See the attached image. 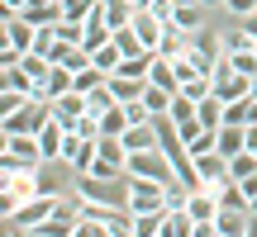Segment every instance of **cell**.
Here are the masks:
<instances>
[{"instance_id":"1f68e13d","label":"cell","mask_w":257,"mask_h":237,"mask_svg":"<svg viewBox=\"0 0 257 237\" xmlns=\"http://www.w3.org/2000/svg\"><path fill=\"white\" fill-rule=\"evenodd\" d=\"M243 28H248V38L257 43V14H248V19H243Z\"/></svg>"},{"instance_id":"836d02e7","label":"cell","mask_w":257,"mask_h":237,"mask_svg":"<svg viewBox=\"0 0 257 237\" xmlns=\"http://www.w3.org/2000/svg\"><path fill=\"white\" fill-rule=\"evenodd\" d=\"M214 5H224V0H205V10H214Z\"/></svg>"},{"instance_id":"3957f363","label":"cell","mask_w":257,"mask_h":237,"mask_svg":"<svg viewBox=\"0 0 257 237\" xmlns=\"http://www.w3.org/2000/svg\"><path fill=\"white\" fill-rule=\"evenodd\" d=\"M48 118H53V100L48 95H29L19 110L0 114V133H38Z\"/></svg>"},{"instance_id":"9c48e42d","label":"cell","mask_w":257,"mask_h":237,"mask_svg":"<svg viewBox=\"0 0 257 237\" xmlns=\"http://www.w3.org/2000/svg\"><path fill=\"white\" fill-rule=\"evenodd\" d=\"M19 14H24L34 28H48V24H62V19H67V10H62V0H29Z\"/></svg>"},{"instance_id":"ba28073f","label":"cell","mask_w":257,"mask_h":237,"mask_svg":"<svg viewBox=\"0 0 257 237\" xmlns=\"http://www.w3.org/2000/svg\"><path fill=\"white\" fill-rule=\"evenodd\" d=\"M214 95H219L224 104L248 100V95H252V76H243V72H233V66H229V72H219V76H214Z\"/></svg>"},{"instance_id":"5b68a950","label":"cell","mask_w":257,"mask_h":237,"mask_svg":"<svg viewBox=\"0 0 257 237\" xmlns=\"http://www.w3.org/2000/svg\"><path fill=\"white\" fill-rule=\"evenodd\" d=\"M124 185L128 180H100V176H76L72 180V194L76 200H86V204H124Z\"/></svg>"},{"instance_id":"83f0119b","label":"cell","mask_w":257,"mask_h":237,"mask_svg":"<svg viewBox=\"0 0 257 237\" xmlns=\"http://www.w3.org/2000/svg\"><path fill=\"white\" fill-rule=\"evenodd\" d=\"M224 10L233 19H248V14H257V0H224Z\"/></svg>"},{"instance_id":"6da1fadb","label":"cell","mask_w":257,"mask_h":237,"mask_svg":"<svg viewBox=\"0 0 257 237\" xmlns=\"http://www.w3.org/2000/svg\"><path fill=\"white\" fill-rule=\"evenodd\" d=\"M57 204H62V194H48V190L34 194V200H24L15 214H5V232H10V237H24V232L38 237V228L57 214Z\"/></svg>"},{"instance_id":"484cf974","label":"cell","mask_w":257,"mask_h":237,"mask_svg":"<svg viewBox=\"0 0 257 237\" xmlns=\"http://www.w3.org/2000/svg\"><path fill=\"white\" fill-rule=\"evenodd\" d=\"M53 48H57V24H48V28H34V52L53 57Z\"/></svg>"},{"instance_id":"ac0fdd59","label":"cell","mask_w":257,"mask_h":237,"mask_svg":"<svg viewBox=\"0 0 257 237\" xmlns=\"http://www.w3.org/2000/svg\"><path fill=\"white\" fill-rule=\"evenodd\" d=\"M91 62L100 66L105 76H114V72H119V62H124V52H119V43H114V38H110V43H105V48H95V52H91Z\"/></svg>"},{"instance_id":"603a6c76","label":"cell","mask_w":257,"mask_h":237,"mask_svg":"<svg viewBox=\"0 0 257 237\" xmlns=\"http://www.w3.org/2000/svg\"><path fill=\"white\" fill-rule=\"evenodd\" d=\"M172 24H181V28H205V5H176V19Z\"/></svg>"},{"instance_id":"4316f807","label":"cell","mask_w":257,"mask_h":237,"mask_svg":"<svg viewBox=\"0 0 257 237\" xmlns=\"http://www.w3.org/2000/svg\"><path fill=\"white\" fill-rule=\"evenodd\" d=\"M167 114H172V124H186V118H195V100H186V95L176 90V100H172V110H167Z\"/></svg>"},{"instance_id":"e0dca14e","label":"cell","mask_w":257,"mask_h":237,"mask_svg":"<svg viewBox=\"0 0 257 237\" xmlns=\"http://www.w3.org/2000/svg\"><path fill=\"white\" fill-rule=\"evenodd\" d=\"M162 237H195V218L186 209H167V228Z\"/></svg>"},{"instance_id":"5bb4252c","label":"cell","mask_w":257,"mask_h":237,"mask_svg":"<svg viewBox=\"0 0 257 237\" xmlns=\"http://www.w3.org/2000/svg\"><path fill=\"white\" fill-rule=\"evenodd\" d=\"M243 147H248V124H219V152L238 156Z\"/></svg>"},{"instance_id":"52a82bcc","label":"cell","mask_w":257,"mask_h":237,"mask_svg":"<svg viewBox=\"0 0 257 237\" xmlns=\"http://www.w3.org/2000/svg\"><path fill=\"white\" fill-rule=\"evenodd\" d=\"M100 156V138H76L72 133V147H67V171L72 176H86Z\"/></svg>"},{"instance_id":"f546056e","label":"cell","mask_w":257,"mask_h":237,"mask_svg":"<svg viewBox=\"0 0 257 237\" xmlns=\"http://www.w3.org/2000/svg\"><path fill=\"white\" fill-rule=\"evenodd\" d=\"M238 185H243V194H248V209L257 214V171H252V176H243Z\"/></svg>"},{"instance_id":"9a60e30c","label":"cell","mask_w":257,"mask_h":237,"mask_svg":"<svg viewBox=\"0 0 257 237\" xmlns=\"http://www.w3.org/2000/svg\"><path fill=\"white\" fill-rule=\"evenodd\" d=\"M143 90H148V81H134V76H110V95H114L119 104L143 100Z\"/></svg>"},{"instance_id":"4fadbf2b","label":"cell","mask_w":257,"mask_h":237,"mask_svg":"<svg viewBox=\"0 0 257 237\" xmlns=\"http://www.w3.org/2000/svg\"><path fill=\"white\" fill-rule=\"evenodd\" d=\"M100 14H105L110 28H124V24H134L138 5H134V0H100Z\"/></svg>"},{"instance_id":"ffe728a7","label":"cell","mask_w":257,"mask_h":237,"mask_svg":"<svg viewBox=\"0 0 257 237\" xmlns=\"http://www.w3.org/2000/svg\"><path fill=\"white\" fill-rule=\"evenodd\" d=\"M181 95L200 104L205 95H214V76H186V81H181Z\"/></svg>"},{"instance_id":"30bf717a","label":"cell","mask_w":257,"mask_h":237,"mask_svg":"<svg viewBox=\"0 0 257 237\" xmlns=\"http://www.w3.org/2000/svg\"><path fill=\"white\" fill-rule=\"evenodd\" d=\"M5 48H15V52H34V24H29L24 14H5Z\"/></svg>"},{"instance_id":"7c38bea8","label":"cell","mask_w":257,"mask_h":237,"mask_svg":"<svg viewBox=\"0 0 257 237\" xmlns=\"http://www.w3.org/2000/svg\"><path fill=\"white\" fill-rule=\"evenodd\" d=\"M148 81H153V86H167V90H181V72H176V62H172V57H162V52L153 57Z\"/></svg>"},{"instance_id":"8992f818","label":"cell","mask_w":257,"mask_h":237,"mask_svg":"<svg viewBox=\"0 0 257 237\" xmlns=\"http://www.w3.org/2000/svg\"><path fill=\"white\" fill-rule=\"evenodd\" d=\"M124 204H128L134 214L167 209V185H162V180H143V176H128V185H124Z\"/></svg>"},{"instance_id":"d6a6232c","label":"cell","mask_w":257,"mask_h":237,"mask_svg":"<svg viewBox=\"0 0 257 237\" xmlns=\"http://www.w3.org/2000/svg\"><path fill=\"white\" fill-rule=\"evenodd\" d=\"M176 5H205V0H176Z\"/></svg>"},{"instance_id":"8fae6325","label":"cell","mask_w":257,"mask_h":237,"mask_svg":"<svg viewBox=\"0 0 257 237\" xmlns=\"http://www.w3.org/2000/svg\"><path fill=\"white\" fill-rule=\"evenodd\" d=\"M86 110H91V100H86L81 90H67L62 100H53V118H62L67 128H72V124H76V118H81Z\"/></svg>"},{"instance_id":"d6986e66","label":"cell","mask_w":257,"mask_h":237,"mask_svg":"<svg viewBox=\"0 0 257 237\" xmlns=\"http://www.w3.org/2000/svg\"><path fill=\"white\" fill-rule=\"evenodd\" d=\"M195 114H200L205 128H219L224 124V100H219V95H205V100L195 104Z\"/></svg>"},{"instance_id":"277c9868","label":"cell","mask_w":257,"mask_h":237,"mask_svg":"<svg viewBox=\"0 0 257 237\" xmlns=\"http://www.w3.org/2000/svg\"><path fill=\"white\" fill-rule=\"evenodd\" d=\"M124 171L128 176H143V180H176V166H172V156L162 152V147H143V152H128V162H124Z\"/></svg>"},{"instance_id":"4dcf8cb0","label":"cell","mask_w":257,"mask_h":237,"mask_svg":"<svg viewBox=\"0 0 257 237\" xmlns=\"http://www.w3.org/2000/svg\"><path fill=\"white\" fill-rule=\"evenodd\" d=\"M0 5H5V14H19V10H24L29 0H0Z\"/></svg>"},{"instance_id":"f1b7e54d","label":"cell","mask_w":257,"mask_h":237,"mask_svg":"<svg viewBox=\"0 0 257 237\" xmlns=\"http://www.w3.org/2000/svg\"><path fill=\"white\" fill-rule=\"evenodd\" d=\"M29 95L24 90H0V114H10V110H19V104H24Z\"/></svg>"},{"instance_id":"7a4b0ae2","label":"cell","mask_w":257,"mask_h":237,"mask_svg":"<svg viewBox=\"0 0 257 237\" xmlns=\"http://www.w3.org/2000/svg\"><path fill=\"white\" fill-rule=\"evenodd\" d=\"M38 171H43V166H38ZM38 171H10V166H0V214H15L24 200L43 194V176Z\"/></svg>"},{"instance_id":"d4e9b609","label":"cell","mask_w":257,"mask_h":237,"mask_svg":"<svg viewBox=\"0 0 257 237\" xmlns=\"http://www.w3.org/2000/svg\"><path fill=\"white\" fill-rule=\"evenodd\" d=\"M252 171H257V152L243 147L238 156H229V180H243V176H252Z\"/></svg>"},{"instance_id":"7402d4cb","label":"cell","mask_w":257,"mask_h":237,"mask_svg":"<svg viewBox=\"0 0 257 237\" xmlns=\"http://www.w3.org/2000/svg\"><path fill=\"white\" fill-rule=\"evenodd\" d=\"M105 81H110V76H105V72H100V66H95V62H91V66H81V72H76V90H81V95H91V90H100Z\"/></svg>"},{"instance_id":"44dd1931","label":"cell","mask_w":257,"mask_h":237,"mask_svg":"<svg viewBox=\"0 0 257 237\" xmlns=\"http://www.w3.org/2000/svg\"><path fill=\"white\" fill-rule=\"evenodd\" d=\"M138 218V237H157L167 228V209H148V214H134Z\"/></svg>"},{"instance_id":"d590c367","label":"cell","mask_w":257,"mask_h":237,"mask_svg":"<svg viewBox=\"0 0 257 237\" xmlns=\"http://www.w3.org/2000/svg\"><path fill=\"white\" fill-rule=\"evenodd\" d=\"M134 5H148V0H134Z\"/></svg>"},{"instance_id":"cb8c5ba5","label":"cell","mask_w":257,"mask_h":237,"mask_svg":"<svg viewBox=\"0 0 257 237\" xmlns=\"http://www.w3.org/2000/svg\"><path fill=\"white\" fill-rule=\"evenodd\" d=\"M229 66H233V72H243V76H257V48H233V52H229Z\"/></svg>"},{"instance_id":"e575fe53","label":"cell","mask_w":257,"mask_h":237,"mask_svg":"<svg viewBox=\"0 0 257 237\" xmlns=\"http://www.w3.org/2000/svg\"><path fill=\"white\" fill-rule=\"evenodd\" d=\"M252 95H257V76H252Z\"/></svg>"},{"instance_id":"2e32d148","label":"cell","mask_w":257,"mask_h":237,"mask_svg":"<svg viewBox=\"0 0 257 237\" xmlns=\"http://www.w3.org/2000/svg\"><path fill=\"white\" fill-rule=\"evenodd\" d=\"M0 90H24V95H34L38 86H34V76H29L24 66H0Z\"/></svg>"}]
</instances>
